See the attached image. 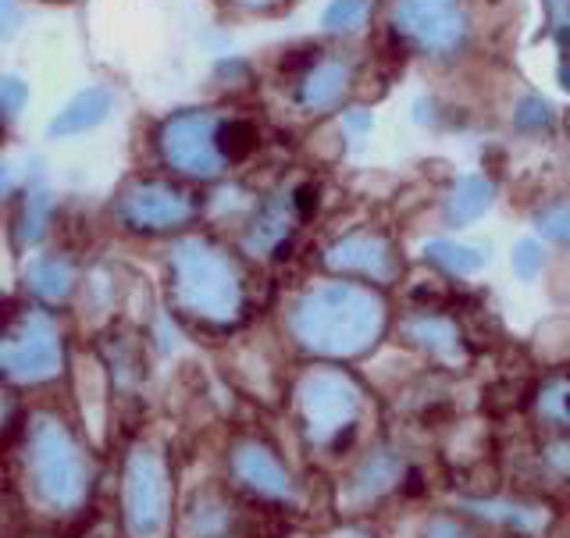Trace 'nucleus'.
I'll return each mask as SVG.
<instances>
[{"label":"nucleus","mask_w":570,"mask_h":538,"mask_svg":"<svg viewBox=\"0 0 570 538\" xmlns=\"http://www.w3.org/2000/svg\"><path fill=\"white\" fill-rule=\"evenodd\" d=\"M239 474H243L250 485H257V489H264V492H278V496L285 492L282 467H278L268 453H261V449H246L243 457H239Z\"/></svg>","instance_id":"1"},{"label":"nucleus","mask_w":570,"mask_h":538,"mask_svg":"<svg viewBox=\"0 0 570 538\" xmlns=\"http://www.w3.org/2000/svg\"><path fill=\"white\" fill-rule=\"evenodd\" d=\"M104 111H107V93H86V97H79L72 107H68L65 118L54 125V132H75V129H82V125L97 122Z\"/></svg>","instance_id":"2"},{"label":"nucleus","mask_w":570,"mask_h":538,"mask_svg":"<svg viewBox=\"0 0 570 538\" xmlns=\"http://www.w3.org/2000/svg\"><path fill=\"white\" fill-rule=\"evenodd\" d=\"M218 143H221V150H225V157L243 161V157H250L253 150H257L261 136H257V129H253L250 122H228L225 129H221Z\"/></svg>","instance_id":"3"},{"label":"nucleus","mask_w":570,"mask_h":538,"mask_svg":"<svg viewBox=\"0 0 570 538\" xmlns=\"http://www.w3.org/2000/svg\"><path fill=\"white\" fill-rule=\"evenodd\" d=\"M314 207H318V189H314V186L296 189V211H300V218H310V214H314Z\"/></svg>","instance_id":"4"},{"label":"nucleus","mask_w":570,"mask_h":538,"mask_svg":"<svg viewBox=\"0 0 570 538\" xmlns=\"http://www.w3.org/2000/svg\"><path fill=\"white\" fill-rule=\"evenodd\" d=\"M428 538H467V535H460V531H456L453 524H439V528H435Z\"/></svg>","instance_id":"5"},{"label":"nucleus","mask_w":570,"mask_h":538,"mask_svg":"<svg viewBox=\"0 0 570 538\" xmlns=\"http://www.w3.org/2000/svg\"><path fill=\"white\" fill-rule=\"evenodd\" d=\"M0 310H4V307H0ZM0 325H4V318H0Z\"/></svg>","instance_id":"6"}]
</instances>
